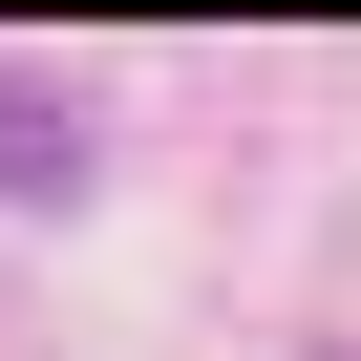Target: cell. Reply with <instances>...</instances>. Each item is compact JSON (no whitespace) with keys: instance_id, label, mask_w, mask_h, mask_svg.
I'll return each instance as SVG.
<instances>
[{"instance_id":"1","label":"cell","mask_w":361,"mask_h":361,"mask_svg":"<svg viewBox=\"0 0 361 361\" xmlns=\"http://www.w3.org/2000/svg\"><path fill=\"white\" fill-rule=\"evenodd\" d=\"M0 192H22V213L85 192V106H64V85H0Z\"/></svg>"}]
</instances>
